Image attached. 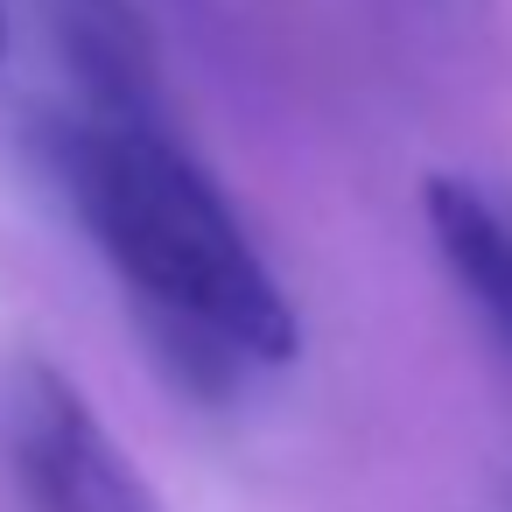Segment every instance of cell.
I'll return each instance as SVG.
<instances>
[{"instance_id": "1", "label": "cell", "mask_w": 512, "mask_h": 512, "mask_svg": "<svg viewBox=\"0 0 512 512\" xmlns=\"http://www.w3.org/2000/svg\"><path fill=\"white\" fill-rule=\"evenodd\" d=\"M57 176L99 253L169 323V337L190 344V358H295L302 323L281 281L267 274L218 183L176 148L169 127L92 113L57 134Z\"/></svg>"}, {"instance_id": "2", "label": "cell", "mask_w": 512, "mask_h": 512, "mask_svg": "<svg viewBox=\"0 0 512 512\" xmlns=\"http://www.w3.org/2000/svg\"><path fill=\"white\" fill-rule=\"evenodd\" d=\"M8 449L36 512H162L134 456L99 428L85 393L50 365H22L8 393Z\"/></svg>"}, {"instance_id": "3", "label": "cell", "mask_w": 512, "mask_h": 512, "mask_svg": "<svg viewBox=\"0 0 512 512\" xmlns=\"http://www.w3.org/2000/svg\"><path fill=\"white\" fill-rule=\"evenodd\" d=\"M50 29L92 92V113L106 120H148L162 127V78H155V43L134 0H50Z\"/></svg>"}, {"instance_id": "4", "label": "cell", "mask_w": 512, "mask_h": 512, "mask_svg": "<svg viewBox=\"0 0 512 512\" xmlns=\"http://www.w3.org/2000/svg\"><path fill=\"white\" fill-rule=\"evenodd\" d=\"M428 232H435V253L449 260L456 288L477 302V316L512 351V211L491 204L463 176H428Z\"/></svg>"}]
</instances>
